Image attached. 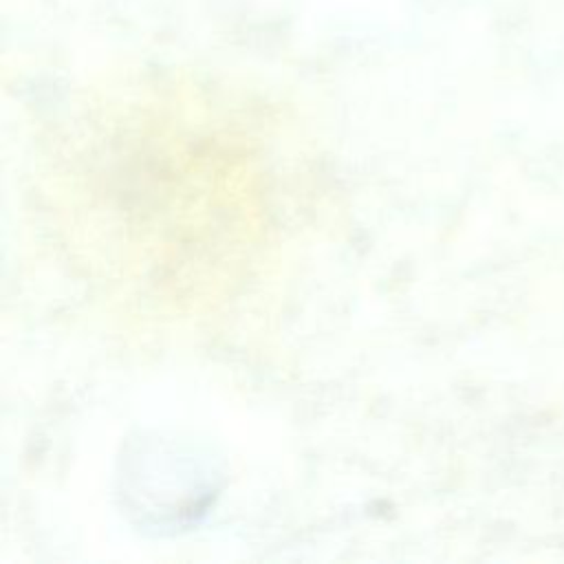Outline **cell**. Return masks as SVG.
<instances>
[{
	"label": "cell",
	"instance_id": "6da1fadb",
	"mask_svg": "<svg viewBox=\"0 0 564 564\" xmlns=\"http://www.w3.org/2000/svg\"><path fill=\"white\" fill-rule=\"evenodd\" d=\"M95 159L97 196H106L115 231L141 253L154 284L229 267L253 238L256 159L234 134L159 128L108 145Z\"/></svg>",
	"mask_w": 564,
	"mask_h": 564
}]
</instances>
